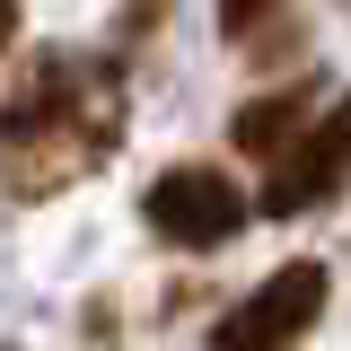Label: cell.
Masks as SVG:
<instances>
[{"label":"cell","instance_id":"cell-5","mask_svg":"<svg viewBox=\"0 0 351 351\" xmlns=\"http://www.w3.org/2000/svg\"><path fill=\"white\" fill-rule=\"evenodd\" d=\"M307 106H316V97H307V80H299V88H272V97H255V106H237L228 141H237L246 158H281V141L307 123Z\"/></svg>","mask_w":351,"mask_h":351},{"label":"cell","instance_id":"cell-7","mask_svg":"<svg viewBox=\"0 0 351 351\" xmlns=\"http://www.w3.org/2000/svg\"><path fill=\"white\" fill-rule=\"evenodd\" d=\"M9 44H18V0H0V62H9Z\"/></svg>","mask_w":351,"mask_h":351},{"label":"cell","instance_id":"cell-6","mask_svg":"<svg viewBox=\"0 0 351 351\" xmlns=\"http://www.w3.org/2000/svg\"><path fill=\"white\" fill-rule=\"evenodd\" d=\"M281 9H290V0H219V36H263V18H281Z\"/></svg>","mask_w":351,"mask_h":351},{"label":"cell","instance_id":"cell-1","mask_svg":"<svg viewBox=\"0 0 351 351\" xmlns=\"http://www.w3.org/2000/svg\"><path fill=\"white\" fill-rule=\"evenodd\" d=\"M123 123H132L123 53H80V44L27 53L0 106V193L9 202L71 193L80 176H97L123 149Z\"/></svg>","mask_w":351,"mask_h":351},{"label":"cell","instance_id":"cell-2","mask_svg":"<svg viewBox=\"0 0 351 351\" xmlns=\"http://www.w3.org/2000/svg\"><path fill=\"white\" fill-rule=\"evenodd\" d=\"M141 219H149V237H167L176 255H211V246H228V237L255 219V202H246V184L219 176L211 158H176L167 176H149Z\"/></svg>","mask_w":351,"mask_h":351},{"label":"cell","instance_id":"cell-3","mask_svg":"<svg viewBox=\"0 0 351 351\" xmlns=\"http://www.w3.org/2000/svg\"><path fill=\"white\" fill-rule=\"evenodd\" d=\"M334 193H351V88L281 141V158H272V176H263V193H255V219L325 211Z\"/></svg>","mask_w":351,"mask_h":351},{"label":"cell","instance_id":"cell-4","mask_svg":"<svg viewBox=\"0 0 351 351\" xmlns=\"http://www.w3.org/2000/svg\"><path fill=\"white\" fill-rule=\"evenodd\" d=\"M325 290H334L325 263L290 255L281 272H263L255 290L211 325V351H299L307 334H316V316H325Z\"/></svg>","mask_w":351,"mask_h":351}]
</instances>
